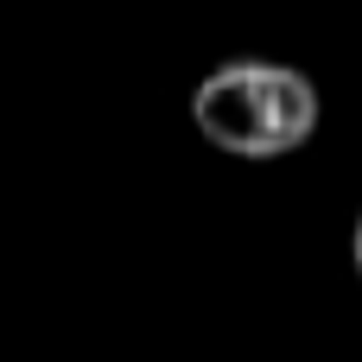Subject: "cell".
<instances>
[{"instance_id": "2", "label": "cell", "mask_w": 362, "mask_h": 362, "mask_svg": "<svg viewBox=\"0 0 362 362\" xmlns=\"http://www.w3.org/2000/svg\"><path fill=\"white\" fill-rule=\"evenodd\" d=\"M350 261H356V274H362V216H356V229H350Z\"/></svg>"}, {"instance_id": "1", "label": "cell", "mask_w": 362, "mask_h": 362, "mask_svg": "<svg viewBox=\"0 0 362 362\" xmlns=\"http://www.w3.org/2000/svg\"><path fill=\"white\" fill-rule=\"evenodd\" d=\"M318 89L305 70L293 64H267V57H235L216 64L197 89H191V121L197 134L229 153V159H286L318 134Z\"/></svg>"}]
</instances>
